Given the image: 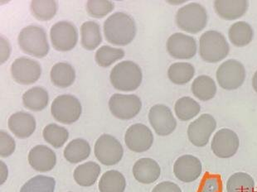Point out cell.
<instances>
[{
	"mask_svg": "<svg viewBox=\"0 0 257 192\" xmlns=\"http://www.w3.org/2000/svg\"><path fill=\"white\" fill-rule=\"evenodd\" d=\"M136 32V21L126 13H114L104 23L105 39L114 45H128L134 40Z\"/></svg>",
	"mask_w": 257,
	"mask_h": 192,
	"instance_id": "6da1fadb",
	"label": "cell"
},
{
	"mask_svg": "<svg viewBox=\"0 0 257 192\" xmlns=\"http://www.w3.org/2000/svg\"><path fill=\"white\" fill-rule=\"evenodd\" d=\"M110 82L114 89L120 91H134L141 86L143 80L142 70L131 61H123L110 71Z\"/></svg>",
	"mask_w": 257,
	"mask_h": 192,
	"instance_id": "7a4b0ae2",
	"label": "cell"
},
{
	"mask_svg": "<svg viewBox=\"0 0 257 192\" xmlns=\"http://www.w3.org/2000/svg\"><path fill=\"white\" fill-rule=\"evenodd\" d=\"M230 46L221 33L214 30L205 32L199 39V55L204 62L217 63L225 59Z\"/></svg>",
	"mask_w": 257,
	"mask_h": 192,
	"instance_id": "3957f363",
	"label": "cell"
},
{
	"mask_svg": "<svg viewBox=\"0 0 257 192\" xmlns=\"http://www.w3.org/2000/svg\"><path fill=\"white\" fill-rule=\"evenodd\" d=\"M208 20L207 12L198 3H189L180 8L176 16L177 26L188 34H197L206 28Z\"/></svg>",
	"mask_w": 257,
	"mask_h": 192,
	"instance_id": "277c9868",
	"label": "cell"
},
{
	"mask_svg": "<svg viewBox=\"0 0 257 192\" xmlns=\"http://www.w3.org/2000/svg\"><path fill=\"white\" fill-rule=\"evenodd\" d=\"M18 43L24 53L39 58L46 57L50 49L45 30L37 25L25 27L22 29Z\"/></svg>",
	"mask_w": 257,
	"mask_h": 192,
	"instance_id": "5b68a950",
	"label": "cell"
},
{
	"mask_svg": "<svg viewBox=\"0 0 257 192\" xmlns=\"http://www.w3.org/2000/svg\"><path fill=\"white\" fill-rule=\"evenodd\" d=\"M82 107L77 98L72 95H62L53 100L51 113L53 118L65 124L77 121L81 115Z\"/></svg>",
	"mask_w": 257,
	"mask_h": 192,
	"instance_id": "8992f818",
	"label": "cell"
},
{
	"mask_svg": "<svg viewBox=\"0 0 257 192\" xmlns=\"http://www.w3.org/2000/svg\"><path fill=\"white\" fill-rule=\"evenodd\" d=\"M216 77L219 86L224 90H236L245 81V67L237 60H227L218 67Z\"/></svg>",
	"mask_w": 257,
	"mask_h": 192,
	"instance_id": "52a82bcc",
	"label": "cell"
},
{
	"mask_svg": "<svg viewBox=\"0 0 257 192\" xmlns=\"http://www.w3.org/2000/svg\"><path fill=\"white\" fill-rule=\"evenodd\" d=\"M95 157L105 166H114L121 160L124 149L118 139L110 135L103 134L95 142L94 147Z\"/></svg>",
	"mask_w": 257,
	"mask_h": 192,
	"instance_id": "ba28073f",
	"label": "cell"
},
{
	"mask_svg": "<svg viewBox=\"0 0 257 192\" xmlns=\"http://www.w3.org/2000/svg\"><path fill=\"white\" fill-rule=\"evenodd\" d=\"M50 38L56 50L68 52L76 47L78 41V32L71 22L59 21L52 27Z\"/></svg>",
	"mask_w": 257,
	"mask_h": 192,
	"instance_id": "9c48e42d",
	"label": "cell"
},
{
	"mask_svg": "<svg viewBox=\"0 0 257 192\" xmlns=\"http://www.w3.org/2000/svg\"><path fill=\"white\" fill-rule=\"evenodd\" d=\"M109 108L114 117L122 120H128L138 115L142 102L136 95L114 94L109 100Z\"/></svg>",
	"mask_w": 257,
	"mask_h": 192,
	"instance_id": "30bf717a",
	"label": "cell"
},
{
	"mask_svg": "<svg viewBox=\"0 0 257 192\" xmlns=\"http://www.w3.org/2000/svg\"><path fill=\"white\" fill-rule=\"evenodd\" d=\"M217 128L214 117L203 114L188 125V137L192 144L196 147H205Z\"/></svg>",
	"mask_w": 257,
	"mask_h": 192,
	"instance_id": "8fae6325",
	"label": "cell"
},
{
	"mask_svg": "<svg viewBox=\"0 0 257 192\" xmlns=\"http://www.w3.org/2000/svg\"><path fill=\"white\" fill-rule=\"evenodd\" d=\"M11 74L16 82L21 85H32L40 78L42 67L39 62L29 57L15 60L11 66Z\"/></svg>",
	"mask_w": 257,
	"mask_h": 192,
	"instance_id": "7c38bea8",
	"label": "cell"
},
{
	"mask_svg": "<svg viewBox=\"0 0 257 192\" xmlns=\"http://www.w3.org/2000/svg\"><path fill=\"white\" fill-rule=\"evenodd\" d=\"M166 48L172 57L180 60L193 58L198 51L195 38L182 33L172 34L167 40Z\"/></svg>",
	"mask_w": 257,
	"mask_h": 192,
	"instance_id": "4fadbf2b",
	"label": "cell"
},
{
	"mask_svg": "<svg viewBox=\"0 0 257 192\" xmlns=\"http://www.w3.org/2000/svg\"><path fill=\"white\" fill-rule=\"evenodd\" d=\"M239 138L234 131L229 128H221L215 133L212 138V151L219 158H230L238 151Z\"/></svg>",
	"mask_w": 257,
	"mask_h": 192,
	"instance_id": "5bb4252c",
	"label": "cell"
},
{
	"mask_svg": "<svg viewBox=\"0 0 257 192\" xmlns=\"http://www.w3.org/2000/svg\"><path fill=\"white\" fill-rule=\"evenodd\" d=\"M149 120L158 135H169L177 128L176 119L171 109L165 105H154L149 113Z\"/></svg>",
	"mask_w": 257,
	"mask_h": 192,
	"instance_id": "9a60e30c",
	"label": "cell"
},
{
	"mask_svg": "<svg viewBox=\"0 0 257 192\" xmlns=\"http://www.w3.org/2000/svg\"><path fill=\"white\" fill-rule=\"evenodd\" d=\"M124 142L128 149L134 152H144L152 147L154 135L143 123H136L127 129Z\"/></svg>",
	"mask_w": 257,
	"mask_h": 192,
	"instance_id": "2e32d148",
	"label": "cell"
},
{
	"mask_svg": "<svg viewBox=\"0 0 257 192\" xmlns=\"http://www.w3.org/2000/svg\"><path fill=\"white\" fill-rule=\"evenodd\" d=\"M202 165L200 160L193 155H184L174 162V175L183 182L190 183L200 177Z\"/></svg>",
	"mask_w": 257,
	"mask_h": 192,
	"instance_id": "e0dca14e",
	"label": "cell"
},
{
	"mask_svg": "<svg viewBox=\"0 0 257 192\" xmlns=\"http://www.w3.org/2000/svg\"><path fill=\"white\" fill-rule=\"evenodd\" d=\"M28 158L30 166L39 172L52 171L57 163L55 152L44 145H38L33 147Z\"/></svg>",
	"mask_w": 257,
	"mask_h": 192,
	"instance_id": "ac0fdd59",
	"label": "cell"
},
{
	"mask_svg": "<svg viewBox=\"0 0 257 192\" xmlns=\"http://www.w3.org/2000/svg\"><path fill=\"white\" fill-rule=\"evenodd\" d=\"M8 126L18 138H29L36 129V119L31 114L26 112H17L10 117Z\"/></svg>",
	"mask_w": 257,
	"mask_h": 192,
	"instance_id": "d6986e66",
	"label": "cell"
},
{
	"mask_svg": "<svg viewBox=\"0 0 257 192\" xmlns=\"http://www.w3.org/2000/svg\"><path fill=\"white\" fill-rule=\"evenodd\" d=\"M249 7L247 0H216L214 10L217 15L226 21H232L245 15Z\"/></svg>",
	"mask_w": 257,
	"mask_h": 192,
	"instance_id": "ffe728a7",
	"label": "cell"
},
{
	"mask_svg": "<svg viewBox=\"0 0 257 192\" xmlns=\"http://www.w3.org/2000/svg\"><path fill=\"white\" fill-rule=\"evenodd\" d=\"M161 168L157 161L151 158H141L133 166V175L139 182L151 184L159 179Z\"/></svg>",
	"mask_w": 257,
	"mask_h": 192,
	"instance_id": "44dd1931",
	"label": "cell"
},
{
	"mask_svg": "<svg viewBox=\"0 0 257 192\" xmlns=\"http://www.w3.org/2000/svg\"><path fill=\"white\" fill-rule=\"evenodd\" d=\"M100 166L95 161H87L74 171V180L79 185L89 187L94 185L100 174Z\"/></svg>",
	"mask_w": 257,
	"mask_h": 192,
	"instance_id": "7402d4cb",
	"label": "cell"
},
{
	"mask_svg": "<svg viewBox=\"0 0 257 192\" xmlns=\"http://www.w3.org/2000/svg\"><path fill=\"white\" fill-rule=\"evenodd\" d=\"M50 77L52 82L57 87H69L76 80V71L69 63L58 62L51 70Z\"/></svg>",
	"mask_w": 257,
	"mask_h": 192,
	"instance_id": "603a6c76",
	"label": "cell"
},
{
	"mask_svg": "<svg viewBox=\"0 0 257 192\" xmlns=\"http://www.w3.org/2000/svg\"><path fill=\"white\" fill-rule=\"evenodd\" d=\"M91 154V146L82 138L72 140L65 147L64 157L71 163L76 164L88 158Z\"/></svg>",
	"mask_w": 257,
	"mask_h": 192,
	"instance_id": "cb8c5ba5",
	"label": "cell"
},
{
	"mask_svg": "<svg viewBox=\"0 0 257 192\" xmlns=\"http://www.w3.org/2000/svg\"><path fill=\"white\" fill-rule=\"evenodd\" d=\"M49 95L43 87H33L23 95V103L27 109L33 111H42L48 106Z\"/></svg>",
	"mask_w": 257,
	"mask_h": 192,
	"instance_id": "d4e9b609",
	"label": "cell"
},
{
	"mask_svg": "<svg viewBox=\"0 0 257 192\" xmlns=\"http://www.w3.org/2000/svg\"><path fill=\"white\" fill-rule=\"evenodd\" d=\"M253 29L246 22L239 21L232 24L228 30V38L231 43L237 48H243L252 41Z\"/></svg>",
	"mask_w": 257,
	"mask_h": 192,
	"instance_id": "484cf974",
	"label": "cell"
},
{
	"mask_svg": "<svg viewBox=\"0 0 257 192\" xmlns=\"http://www.w3.org/2000/svg\"><path fill=\"white\" fill-rule=\"evenodd\" d=\"M81 45L86 50H95L102 42L100 25L94 21H86L81 27Z\"/></svg>",
	"mask_w": 257,
	"mask_h": 192,
	"instance_id": "4316f807",
	"label": "cell"
},
{
	"mask_svg": "<svg viewBox=\"0 0 257 192\" xmlns=\"http://www.w3.org/2000/svg\"><path fill=\"white\" fill-rule=\"evenodd\" d=\"M217 85L213 79L208 76H199L192 84V92L202 101H208L217 94Z\"/></svg>",
	"mask_w": 257,
	"mask_h": 192,
	"instance_id": "83f0119b",
	"label": "cell"
},
{
	"mask_svg": "<svg viewBox=\"0 0 257 192\" xmlns=\"http://www.w3.org/2000/svg\"><path fill=\"white\" fill-rule=\"evenodd\" d=\"M125 187L126 181L124 175L115 170L105 172L99 181L100 192H124Z\"/></svg>",
	"mask_w": 257,
	"mask_h": 192,
	"instance_id": "f1b7e54d",
	"label": "cell"
},
{
	"mask_svg": "<svg viewBox=\"0 0 257 192\" xmlns=\"http://www.w3.org/2000/svg\"><path fill=\"white\" fill-rule=\"evenodd\" d=\"M195 68L188 62H176L172 64L168 70V76L173 83L185 85L193 78Z\"/></svg>",
	"mask_w": 257,
	"mask_h": 192,
	"instance_id": "f546056e",
	"label": "cell"
},
{
	"mask_svg": "<svg viewBox=\"0 0 257 192\" xmlns=\"http://www.w3.org/2000/svg\"><path fill=\"white\" fill-rule=\"evenodd\" d=\"M174 110L178 119L181 121H189L200 113L201 106L195 100L185 96L177 100Z\"/></svg>",
	"mask_w": 257,
	"mask_h": 192,
	"instance_id": "4dcf8cb0",
	"label": "cell"
},
{
	"mask_svg": "<svg viewBox=\"0 0 257 192\" xmlns=\"http://www.w3.org/2000/svg\"><path fill=\"white\" fill-rule=\"evenodd\" d=\"M32 15L40 21H49L57 14L58 5L55 0H34L30 5Z\"/></svg>",
	"mask_w": 257,
	"mask_h": 192,
	"instance_id": "1f68e13d",
	"label": "cell"
},
{
	"mask_svg": "<svg viewBox=\"0 0 257 192\" xmlns=\"http://www.w3.org/2000/svg\"><path fill=\"white\" fill-rule=\"evenodd\" d=\"M227 192H255V181L249 174L236 172L226 182Z\"/></svg>",
	"mask_w": 257,
	"mask_h": 192,
	"instance_id": "d6a6232c",
	"label": "cell"
},
{
	"mask_svg": "<svg viewBox=\"0 0 257 192\" xmlns=\"http://www.w3.org/2000/svg\"><path fill=\"white\" fill-rule=\"evenodd\" d=\"M43 136L46 142L55 148H60L69 138V133L64 127L50 123L43 129Z\"/></svg>",
	"mask_w": 257,
	"mask_h": 192,
	"instance_id": "836d02e7",
	"label": "cell"
},
{
	"mask_svg": "<svg viewBox=\"0 0 257 192\" xmlns=\"http://www.w3.org/2000/svg\"><path fill=\"white\" fill-rule=\"evenodd\" d=\"M56 180L53 177L38 175L28 180L20 192H54Z\"/></svg>",
	"mask_w": 257,
	"mask_h": 192,
	"instance_id": "e575fe53",
	"label": "cell"
},
{
	"mask_svg": "<svg viewBox=\"0 0 257 192\" xmlns=\"http://www.w3.org/2000/svg\"><path fill=\"white\" fill-rule=\"evenodd\" d=\"M124 57V51L121 48H112L110 46L100 47L95 55V62L100 67H109L113 63Z\"/></svg>",
	"mask_w": 257,
	"mask_h": 192,
	"instance_id": "d590c367",
	"label": "cell"
},
{
	"mask_svg": "<svg viewBox=\"0 0 257 192\" xmlns=\"http://www.w3.org/2000/svg\"><path fill=\"white\" fill-rule=\"evenodd\" d=\"M86 12L91 17L100 19L110 14L114 9V3L108 0H88Z\"/></svg>",
	"mask_w": 257,
	"mask_h": 192,
	"instance_id": "8d00e7d4",
	"label": "cell"
},
{
	"mask_svg": "<svg viewBox=\"0 0 257 192\" xmlns=\"http://www.w3.org/2000/svg\"><path fill=\"white\" fill-rule=\"evenodd\" d=\"M222 188L221 175L206 173L202 178L198 192H222Z\"/></svg>",
	"mask_w": 257,
	"mask_h": 192,
	"instance_id": "74e56055",
	"label": "cell"
},
{
	"mask_svg": "<svg viewBox=\"0 0 257 192\" xmlns=\"http://www.w3.org/2000/svg\"><path fill=\"white\" fill-rule=\"evenodd\" d=\"M0 145H1V149H0L1 157H10L15 152V147H16L15 139L7 132L4 130H1L0 132Z\"/></svg>",
	"mask_w": 257,
	"mask_h": 192,
	"instance_id": "f35d334b",
	"label": "cell"
},
{
	"mask_svg": "<svg viewBox=\"0 0 257 192\" xmlns=\"http://www.w3.org/2000/svg\"><path fill=\"white\" fill-rule=\"evenodd\" d=\"M152 192H182L181 188L172 181H163L158 184Z\"/></svg>",
	"mask_w": 257,
	"mask_h": 192,
	"instance_id": "ab89813d",
	"label": "cell"
},
{
	"mask_svg": "<svg viewBox=\"0 0 257 192\" xmlns=\"http://www.w3.org/2000/svg\"><path fill=\"white\" fill-rule=\"evenodd\" d=\"M11 53V45L7 38L1 37V63L6 62Z\"/></svg>",
	"mask_w": 257,
	"mask_h": 192,
	"instance_id": "60d3db41",
	"label": "cell"
},
{
	"mask_svg": "<svg viewBox=\"0 0 257 192\" xmlns=\"http://www.w3.org/2000/svg\"><path fill=\"white\" fill-rule=\"evenodd\" d=\"M0 165H1V185H3V184L6 181V180H7L9 171H8V167L7 166H6V164H5L4 161H1Z\"/></svg>",
	"mask_w": 257,
	"mask_h": 192,
	"instance_id": "b9f144b4",
	"label": "cell"
},
{
	"mask_svg": "<svg viewBox=\"0 0 257 192\" xmlns=\"http://www.w3.org/2000/svg\"><path fill=\"white\" fill-rule=\"evenodd\" d=\"M252 86L253 89H254L255 92L257 93V71H255V73L254 74V76H253Z\"/></svg>",
	"mask_w": 257,
	"mask_h": 192,
	"instance_id": "7bdbcfd3",
	"label": "cell"
},
{
	"mask_svg": "<svg viewBox=\"0 0 257 192\" xmlns=\"http://www.w3.org/2000/svg\"><path fill=\"white\" fill-rule=\"evenodd\" d=\"M68 192H72V191H68Z\"/></svg>",
	"mask_w": 257,
	"mask_h": 192,
	"instance_id": "ee69618b",
	"label": "cell"
}]
</instances>
